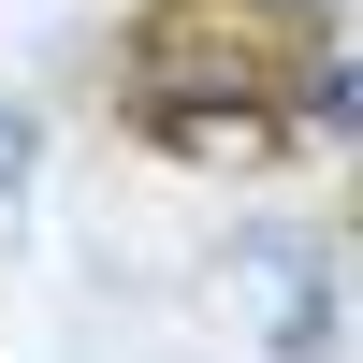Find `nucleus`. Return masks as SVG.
Instances as JSON below:
<instances>
[{
    "label": "nucleus",
    "mask_w": 363,
    "mask_h": 363,
    "mask_svg": "<svg viewBox=\"0 0 363 363\" xmlns=\"http://www.w3.org/2000/svg\"><path fill=\"white\" fill-rule=\"evenodd\" d=\"M131 116H145V145H189V160H262V145H277V116L233 102L218 73L203 87H131Z\"/></svg>",
    "instance_id": "obj_1"
},
{
    "label": "nucleus",
    "mask_w": 363,
    "mask_h": 363,
    "mask_svg": "<svg viewBox=\"0 0 363 363\" xmlns=\"http://www.w3.org/2000/svg\"><path fill=\"white\" fill-rule=\"evenodd\" d=\"M15 189H29V116L0 102V203H15Z\"/></svg>",
    "instance_id": "obj_2"
},
{
    "label": "nucleus",
    "mask_w": 363,
    "mask_h": 363,
    "mask_svg": "<svg viewBox=\"0 0 363 363\" xmlns=\"http://www.w3.org/2000/svg\"><path fill=\"white\" fill-rule=\"evenodd\" d=\"M291 15H306V0H291Z\"/></svg>",
    "instance_id": "obj_3"
}]
</instances>
